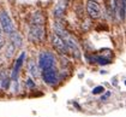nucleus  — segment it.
<instances>
[{
  "label": "nucleus",
  "mask_w": 126,
  "mask_h": 117,
  "mask_svg": "<svg viewBox=\"0 0 126 117\" xmlns=\"http://www.w3.org/2000/svg\"><path fill=\"white\" fill-rule=\"evenodd\" d=\"M39 68L41 70L55 67V56L49 51H42L39 54Z\"/></svg>",
  "instance_id": "obj_1"
},
{
  "label": "nucleus",
  "mask_w": 126,
  "mask_h": 117,
  "mask_svg": "<svg viewBox=\"0 0 126 117\" xmlns=\"http://www.w3.org/2000/svg\"><path fill=\"white\" fill-rule=\"evenodd\" d=\"M0 28L2 30V33L10 35L11 33L16 31V28H15V24L11 20L10 15L6 12V11H0Z\"/></svg>",
  "instance_id": "obj_2"
},
{
  "label": "nucleus",
  "mask_w": 126,
  "mask_h": 117,
  "mask_svg": "<svg viewBox=\"0 0 126 117\" xmlns=\"http://www.w3.org/2000/svg\"><path fill=\"white\" fill-rule=\"evenodd\" d=\"M46 36V29L45 25H35V24H30L29 28V39L34 44L42 42Z\"/></svg>",
  "instance_id": "obj_3"
},
{
  "label": "nucleus",
  "mask_w": 126,
  "mask_h": 117,
  "mask_svg": "<svg viewBox=\"0 0 126 117\" xmlns=\"http://www.w3.org/2000/svg\"><path fill=\"white\" fill-rule=\"evenodd\" d=\"M42 80L48 86H55L59 81V71L55 67L42 70Z\"/></svg>",
  "instance_id": "obj_4"
},
{
  "label": "nucleus",
  "mask_w": 126,
  "mask_h": 117,
  "mask_svg": "<svg viewBox=\"0 0 126 117\" xmlns=\"http://www.w3.org/2000/svg\"><path fill=\"white\" fill-rule=\"evenodd\" d=\"M50 41H52L53 47L57 49L60 54H67V53H68V48H67V45H66L65 40H63L60 36H59V35H57L55 33L52 35Z\"/></svg>",
  "instance_id": "obj_5"
},
{
  "label": "nucleus",
  "mask_w": 126,
  "mask_h": 117,
  "mask_svg": "<svg viewBox=\"0 0 126 117\" xmlns=\"http://www.w3.org/2000/svg\"><path fill=\"white\" fill-rule=\"evenodd\" d=\"M87 12L91 18L96 20V18H98V17L101 16V9H100V5L97 4L95 0H89V1L87 2Z\"/></svg>",
  "instance_id": "obj_6"
},
{
  "label": "nucleus",
  "mask_w": 126,
  "mask_h": 117,
  "mask_svg": "<svg viewBox=\"0 0 126 117\" xmlns=\"http://www.w3.org/2000/svg\"><path fill=\"white\" fill-rule=\"evenodd\" d=\"M25 56H27V53H25V52H22L20 56L17 58V60H16L13 70H12V74H11V76H10L12 82H13V81H18V74H19V70H20V68H22V65H23V63H24Z\"/></svg>",
  "instance_id": "obj_7"
},
{
  "label": "nucleus",
  "mask_w": 126,
  "mask_h": 117,
  "mask_svg": "<svg viewBox=\"0 0 126 117\" xmlns=\"http://www.w3.org/2000/svg\"><path fill=\"white\" fill-rule=\"evenodd\" d=\"M9 39H10V42L16 47V48H20L23 46V39L20 36V34L18 31H13L9 35Z\"/></svg>",
  "instance_id": "obj_8"
},
{
  "label": "nucleus",
  "mask_w": 126,
  "mask_h": 117,
  "mask_svg": "<svg viewBox=\"0 0 126 117\" xmlns=\"http://www.w3.org/2000/svg\"><path fill=\"white\" fill-rule=\"evenodd\" d=\"M45 16L41 11H36L32 13L31 16V23L30 24H35V25H45Z\"/></svg>",
  "instance_id": "obj_9"
},
{
  "label": "nucleus",
  "mask_w": 126,
  "mask_h": 117,
  "mask_svg": "<svg viewBox=\"0 0 126 117\" xmlns=\"http://www.w3.org/2000/svg\"><path fill=\"white\" fill-rule=\"evenodd\" d=\"M65 11H66V1H60L58 5L55 6L54 9V17L57 20H60L64 15H65Z\"/></svg>",
  "instance_id": "obj_10"
},
{
  "label": "nucleus",
  "mask_w": 126,
  "mask_h": 117,
  "mask_svg": "<svg viewBox=\"0 0 126 117\" xmlns=\"http://www.w3.org/2000/svg\"><path fill=\"white\" fill-rule=\"evenodd\" d=\"M54 33H55L57 35H59L63 40H66L68 36H70V34L67 33V30L65 29L60 23H54Z\"/></svg>",
  "instance_id": "obj_11"
},
{
  "label": "nucleus",
  "mask_w": 126,
  "mask_h": 117,
  "mask_svg": "<svg viewBox=\"0 0 126 117\" xmlns=\"http://www.w3.org/2000/svg\"><path fill=\"white\" fill-rule=\"evenodd\" d=\"M40 68H39V65L35 63V60H29V63H28V71H29V74L31 75V77H34V78H36V77H39V75H40Z\"/></svg>",
  "instance_id": "obj_12"
},
{
  "label": "nucleus",
  "mask_w": 126,
  "mask_h": 117,
  "mask_svg": "<svg viewBox=\"0 0 126 117\" xmlns=\"http://www.w3.org/2000/svg\"><path fill=\"white\" fill-rule=\"evenodd\" d=\"M116 11L119 13L120 20H125V13H126V0H116Z\"/></svg>",
  "instance_id": "obj_13"
},
{
  "label": "nucleus",
  "mask_w": 126,
  "mask_h": 117,
  "mask_svg": "<svg viewBox=\"0 0 126 117\" xmlns=\"http://www.w3.org/2000/svg\"><path fill=\"white\" fill-rule=\"evenodd\" d=\"M11 77L10 76H7V75H4V72H2V77H1V88L4 89V91H6V89H9L10 88V85H11Z\"/></svg>",
  "instance_id": "obj_14"
},
{
  "label": "nucleus",
  "mask_w": 126,
  "mask_h": 117,
  "mask_svg": "<svg viewBox=\"0 0 126 117\" xmlns=\"http://www.w3.org/2000/svg\"><path fill=\"white\" fill-rule=\"evenodd\" d=\"M16 47L11 44V42H9L7 45H6V49H5V56H6V58H11L13 54H15V52H16Z\"/></svg>",
  "instance_id": "obj_15"
},
{
  "label": "nucleus",
  "mask_w": 126,
  "mask_h": 117,
  "mask_svg": "<svg viewBox=\"0 0 126 117\" xmlns=\"http://www.w3.org/2000/svg\"><path fill=\"white\" fill-rule=\"evenodd\" d=\"M95 60H96L98 64H102V65H105V64H108V63H109V59L102 58V57H96Z\"/></svg>",
  "instance_id": "obj_16"
},
{
  "label": "nucleus",
  "mask_w": 126,
  "mask_h": 117,
  "mask_svg": "<svg viewBox=\"0 0 126 117\" xmlns=\"http://www.w3.org/2000/svg\"><path fill=\"white\" fill-rule=\"evenodd\" d=\"M103 91H105V88L102 87V86H97L93 89V94H100V93H103Z\"/></svg>",
  "instance_id": "obj_17"
},
{
  "label": "nucleus",
  "mask_w": 126,
  "mask_h": 117,
  "mask_svg": "<svg viewBox=\"0 0 126 117\" xmlns=\"http://www.w3.org/2000/svg\"><path fill=\"white\" fill-rule=\"evenodd\" d=\"M27 86L29 88H35V82L31 80V78H27Z\"/></svg>",
  "instance_id": "obj_18"
},
{
  "label": "nucleus",
  "mask_w": 126,
  "mask_h": 117,
  "mask_svg": "<svg viewBox=\"0 0 126 117\" xmlns=\"http://www.w3.org/2000/svg\"><path fill=\"white\" fill-rule=\"evenodd\" d=\"M4 46H5V40H4L2 36H0V49L2 48Z\"/></svg>",
  "instance_id": "obj_19"
},
{
  "label": "nucleus",
  "mask_w": 126,
  "mask_h": 117,
  "mask_svg": "<svg viewBox=\"0 0 126 117\" xmlns=\"http://www.w3.org/2000/svg\"><path fill=\"white\" fill-rule=\"evenodd\" d=\"M109 94H110L109 92H108V93H106V95H105V97H102V100H105L106 98H108V97H109Z\"/></svg>",
  "instance_id": "obj_20"
},
{
  "label": "nucleus",
  "mask_w": 126,
  "mask_h": 117,
  "mask_svg": "<svg viewBox=\"0 0 126 117\" xmlns=\"http://www.w3.org/2000/svg\"><path fill=\"white\" fill-rule=\"evenodd\" d=\"M1 77H2V72H0V85H1Z\"/></svg>",
  "instance_id": "obj_21"
},
{
  "label": "nucleus",
  "mask_w": 126,
  "mask_h": 117,
  "mask_svg": "<svg viewBox=\"0 0 126 117\" xmlns=\"http://www.w3.org/2000/svg\"><path fill=\"white\" fill-rule=\"evenodd\" d=\"M0 36H2V30H1V28H0Z\"/></svg>",
  "instance_id": "obj_22"
},
{
  "label": "nucleus",
  "mask_w": 126,
  "mask_h": 117,
  "mask_svg": "<svg viewBox=\"0 0 126 117\" xmlns=\"http://www.w3.org/2000/svg\"><path fill=\"white\" fill-rule=\"evenodd\" d=\"M125 85H126V81H125Z\"/></svg>",
  "instance_id": "obj_23"
}]
</instances>
